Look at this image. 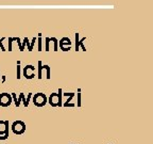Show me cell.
<instances>
[{
	"label": "cell",
	"instance_id": "8fae6325",
	"mask_svg": "<svg viewBox=\"0 0 153 144\" xmlns=\"http://www.w3.org/2000/svg\"><path fill=\"white\" fill-rule=\"evenodd\" d=\"M43 70H45L47 72V79H50L51 78V68L48 64L43 65Z\"/></svg>",
	"mask_w": 153,
	"mask_h": 144
},
{
	"label": "cell",
	"instance_id": "30bf717a",
	"mask_svg": "<svg viewBox=\"0 0 153 144\" xmlns=\"http://www.w3.org/2000/svg\"><path fill=\"white\" fill-rule=\"evenodd\" d=\"M38 79H42L43 78V63L42 61H38Z\"/></svg>",
	"mask_w": 153,
	"mask_h": 144
},
{
	"label": "cell",
	"instance_id": "ffe728a7",
	"mask_svg": "<svg viewBox=\"0 0 153 144\" xmlns=\"http://www.w3.org/2000/svg\"><path fill=\"white\" fill-rule=\"evenodd\" d=\"M20 64H17V79H20Z\"/></svg>",
	"mask_w": 153,
	"mask_h": 144
},
{
	"label": "cell",
	"instance_id": "4fadbf2b",
	"mask_svg": "<svg viewBox=\"0 0 153 144\" xmlns=\"http://www.w3.org/2000/svg\"><path fill=\"white\" fill-rule=\"evenodd\" d=\"M37 42H38V51H43V38H42V33H38V38H37Z\"/></svg>",
	"mask_w": 153,
	"mask_h": 144
},
{
	"label": "cell",
	"instance_id": "6da1fadb",
	"mask_svg": "<svg viewBox=\"0 0 153 144\" xmlns=\"http://www.w3.org/2000/svg\"><path fill=\"white\" fill-rule=\"evenodd\" d=\"M62 95H63V90L59 89L57 93H51V95L49 96L47 103L51 106V107H62Z\"/></svg>",
	"mask_w": 153,
	"mask_h": 144
},
{
	"label": "cell",
	"instance_id": "ac0fdd59",
	"mask_svg": "<svg viewBox=\"0 0 153 144\" xmlns=\"http://www.w3.org/2000/svg\"><path fill=\"white\" fill-rule=\"evenodd\" d=\"M32 95H33L32 93H29L26 98V103H27V106H28V107H29V103H30V100H31V98H32Z\"/></svg>",
	"mask_w": 153,
	"mask_h": 144
},
{
	"label": "cell",
	"instance_id": "44dd1931",
	"mask_svg": "<svg viewBox=\"0 0 153 144\" xmlns=\"http://www.w3.org/2000/svg\"><path fill=\"white\" fill-rule=\"evenodd\" d=\"M12 43L13 38H9V51H12Z\"/></svg>",
	"mask_w": 153,
	"mask_h": 144
},
{
	"label": "cell",
	"instance_id": "5b68a950",
	"mask_svg": "<svg viewBox=\"0 0 153 144\" xmlns=\"http://www.w3.org/2000/svg\"><path fill=\"white\" fill-rule=\"evenodd\" d=\"M24 76L26 79H33L35 76V67L31 64H28L24 67Z\"/></svg>",
	"mask_w": 153,
	"mask_h": 144
},
{
	"label": "cell",
	"instance_id": "7a4b0ae2",
	"mask_svg": "<svg viewBox=\"0 0 153 144\" xmlns=\"http://www.w3.org/2000/svg\"><path fill=\"white\" fill-rule=\"evenodd\" d=\"M11 129H12V131L14 132L15 134L22 136V134H24L25 132H26V123L20 120L15 121V122H13L12 125H11Z\"/></svg>",
	"mask_w": 153,
	"mask_h": 144
},
{
	"label": "cell",
	"instance_id": "8992f818",
	"mask_svg": "<svg viewBox=\"0 0 153 144\" xmlns=\"http://www.w3.org/2000/svg\"><path fill=\"white\" fill-rule=\"evenodd\" d=\"M59 46H60L61 50L63 51H69L71 49V41L68 38H63L60 42H59Z\"/></svg>",
	"mask_w": 153,
	"mask_h": 144
},
{
	"label": "cell",
	"instance_id": "cb8c5ba5",
	"mask_svg": "<svg viewBox=\"0 0 153 144\" xmlns=\"http://www.w3.org/2000/svg\"><path fill=\"white\" fill-rule=\"evenodd\" d=\"M108 144H111V143H108Z\"/></svg>",
	"mask_w": 153,
	"mask_h": 144
},
{
	"label": "cell",
	"instance_id": "e0dca14e",
	"mask_svg": "<svg viewBox=\"0 0 153 144\" xmlns=\"http://www.w3.org/2000/svg\"><path fill=\"white\" fill-rule=\"evenodd\" d=\"M19 96L22 97V101L24 103V106L27 108L28 106H27V103H26V97H25V94H24V93H20V94H19Z\"/></svg>",
	"mask_w": 153,
	"mask_h": 144
},
{
	"label": "cell",
	"instance_id": "603a6c76",
	"mask_svg": "<svg viewBox=\"0 0 153 144\" xmlns=\"http://www.w3.org/2000/svg\"><path fill=\"white\" fill-rule=\"evenodd\" d=\"M1 79H2V83L5 82V76H1Z\"/></svg>",
	"mask_w": 153,
	"mask_h": 144
},
{
	"label": "cell",
	"instance_id": "52a82bcc",
	"mask_svg": "<svg viewBox=\"0 0 153 144\" xmlns=\"http://www.w3.org/2000/svg\"><path fill=\"white\" fill-rule=\"evenodd\" d=\"M10 132V123L9 121L0 120V136H7Z\"/></svg>",
	"mask_w": 153,
	"mask_h": 144
},
{
	"label": "cell",
	"instance_id": "2e32d148",
	"mask_svg": "<svg viewBox=\"0 0 153 144\" xmlns=\"http://www.w3.org/2000/svg\"><path fill=\"white\" fill-rule=\"evenodd\" d=\"M36 40H37V38H36L35 36H34V38H32V42H31V43H30V45H29V47H28V50H29V51H32V50H33L34 44H35Z\"/></svg>",
	"mask_w": 153,
	"mask_h": 144
},
{
	"label": "cell",
	"instance_id": "277c9868",
	"mask_svg": "<svg viewBox=\"0 0 153 144\" xmlns=\"http://www.w3.org/2000/svg\"><path fill=\"white\" fill-rule=\"evenodd\" d=\"M13 101V98L10 93H0V106L3 108L9 107Z\"/></svg>",
	"mask_w": 153,
	"mask_h": 144
},
{
	"label": "cell",
	"instance_id": "d6986e66",
	"mask_svg": "<svg viewBox=\"0 0 153 144\" xmlns=\"http://www.w3.org/2000/svg\"><path fill=\"white\" fill-rule=\"evenodd\" d=\"M5 38H2L1 40H0V48H1V51H5V48H4V46H3V43H2Z\"/></svg>",
	"mask_w": 153,
	"mask_h": 144
},
{
	"label": "cell",
	"instance_id": "9a60e30c",
	"mask_svg": "<svg viewBox=\"0 0 153 144\" xmlns=\"http://www.w3.org/2000/svg\"><path fill=\"white\" fill-rule=\"evenodd\" d=\"M46 47H45V51H49L50 50V38H46Z\"/></svg>",
	"mask_w": 153,
	"mask_h": 144
},
{
	"label": "cell",
	"instance_id": "7402d4cb",
	"mask_svg": "<svg viewBox=\"0 0 153 144\" xmlns=\"http://www.w3.org/2000/svg\"><path fill=\"white\" fill-rule=\"evenodd\" d=\"M7 136H0V141H4V140L7 139Z\"/></svg>",
	"mask_w": 153,
	"mask_h": 144
},
{
	"label": "cell",
	"instance_id": "7c38bea8",
	"mask_svg": "<svg viewBox=\"0 0 153 144\" xmlns=\"http://www.w3.org/2000/svg\"><path fill=\"white\" fill-rule=\"evenodd\" d=\"M50 41L53 42V51L59 50V41H57L56 38H51Z\"/></svg>",
	"mask_w": 153,
	"mask_h": 144
},
{
	"label": "cell",
	"instance_id": "3957f363",
	"mask_svg": "<svg viewBox=\"0 0 153 144\" xmlns=\"http://www.w3.org/2000/svg\"><path fill=\"white\" fill-rule=\"evenodd\" d=\"M31 99H32V103H33L36 107H44L48 101L47 96L44 93H35L34 95H32Z\"/></svg>",
	"mask_w": 153,
	"mask_h": 144
},
{
	"label": "cell",
	"instance_id": "ba28073f",
	"mask_svg": "<svg viewBox=\"0 0 153 144\" xmlns=\"http://www.w3.org/2000/svg\"><path fill=\"white\" fill-rule=\"evenodd\" d=\"M63 95L67 96V100L63 104L62 107H72V108L76 107V104L70 103V101L72 100V98L74 97V95H76V93H63Z\"/></svg>",
	"mask_w": 153,
	"mask_h": 144
},
{
	"label": "cell",
	"instance_id": "9c48e42d",
	"mask_svg": "<svg viewBox=\"0 0 153 144\" xmlns=\"http://www.w3.org/2000/svg\"><path fill=\"white\" fill-rule=\"evenodd\" d=\"M74 36H76V51H79L80 46L82 47V50L86 51V47L84 46V44H83V42L85 41V38H83L81 41H80V40H79V33H76V34H74Z\"/></svg>",
	"mask_w": 153,
	"mask_h": 144
},
{
	"label": "cell",
	"instance_id": "5bb4252c",
	"mask_svg": "<svg viewBox=\"0 0 153 144\" xmlns=\"http://www.w3.org/2000/svg\"><path fill=\"white\" fill-rule=\"evenodd\" d=\"M76 97H78V101H76V107H81V89H78V93H76Z\"/></svg>",
	"mask_w": 153,
	"mask_h": 144
}]
</instances>
